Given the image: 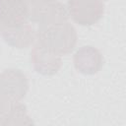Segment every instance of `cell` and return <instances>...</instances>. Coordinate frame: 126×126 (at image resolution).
Wrapping results in <instances>:
<instances>
[{"label":"cell","mask_w":126,"mask_h":126,"mask_svg":"<svg viewBox=\"0 0 126 126\" xmlns=\"http://www.w3.org/2000/svg\"><path fill=\"white\" fill-rule=\"evenodd\" d=\"M77 37L76 29L68 21L39 26L35 34L38 44L60 56L73 51Z\"/></svg>","instance_id":"obj_1"},{"label":"cell","mask_w":126,"mask_h":126,"mask_svg":"<svg viewBox=\"0 0 126 126\" xmlns=\"http://www.w3.org/2000/svg\"><path fill=\"white\" fill-rule=\"evenodd\" d=\"M28 20L39 26L68 21L67 8L59 0H25Z\"/></svg>","instance_id":"obj_2"},{"label":"cell","mask_w":126,"mask_h":126,"mask_svg":"<svg viewBox=\"0 0 126 126\" xmlns=\"http://www.w3.org/2000/svg\"><path fill=\"white\" fill-rule=\"evenodd\" d=\"M68 15L80 26H93L103 16L102 0H68Z\"/></svg>","instance_id":"obj_3"},{"label":"cell","mask_w":126,"mask_h":126,"mask_svg":"<svg viewBox=\"0 0 126 126\" xmlns=\"http://www.w3.org/2000/svg\"><path fill=\"white\" fill-rule=\"evenodd\" d=\"M0 89L13 102H20L29 91V81L21 70L6 69L0 74Z\"/></svg>","instance_id":"obj_4"},{"label":"cell","mask_w":126,"mask_h":126,"mask_svg":"<svg viewBox=\"0 0 126 126\" xmlns=\"http://www.w3.org/2000/svg\"><path fill=\"white\" fill-rule=\"evenodd\" d=\"M36 32L28 22L17 26L0 25V35L6 43L16 48H27L35 39Z\"/></svg>","instance_id":"obj_5"},{"label":"cell","mask_w":126,"mask_h":126,"mask_svg":"<svg viewBox=\"0 0 126 126\" xmlns=\"http://www.w3.org/2000/svg\"><path fill=\"white\" fill-rule=\"evenodd\" d=\"M74 66L78 72L84 75H94L103 66V56L94 46L85 45L80 47L74 54Z\"/></svg>","instance_id":"obj_6"},{"label":"cell","mask_w":126,"mask_h":126,"mask_svg":"<svg viewBox=\"0 0 126 126\" xmlns=\"http://www.w3.org/2000/svg\"><path fill=\"white\" fill-rule=\"evenodd\" d=\"M31 59L34 70L44 76H52L56 74L62 66L60 55L47 50L37 42L32 50Z\"/></svg>","instance_id":"obj_7"},{"label":"cell","mask_w":126,"mask_h":126,"mask_svg":"<svg viewBox=\"0 0 126 126\" xmlns=\"http://www.w3.org/2000/svg\"><path fill=\"white\" fill-rule=\"evenodd\" d=\"M28 22L25 0H0V25L17 26Z\"/></svg>","instance_id":"obj_8"},{"label":"cell","mask_w":126,"mask_h":126,"mask_svg":"<svg viewBox=\"0 0 126 126\" xmlns=\"http://www.w3.org/2000/svg\"><path fill=\"white\" fill-rule=\"evenodd\" d=\"M33 124L27 112V107L21 102H16L0 113V125H27Z\"/></svg>","instance_id":"obj_9"},{"label":"cell","mask_w":126,"mask_h":126,"mask_svg":"<svg viewBox=\"0 0 126 126\" xmlns=\"http://www.w3.org/2000/svg\"><path fill=\"white\" fill-rule=\"evenodd\" d=\"M16 102H13L0 89V113L5 111L7 108H9L11 105H13Z\"/></svg>","instance_id":"obj_10"}]
</instances>
